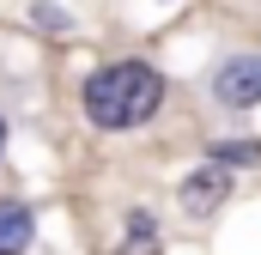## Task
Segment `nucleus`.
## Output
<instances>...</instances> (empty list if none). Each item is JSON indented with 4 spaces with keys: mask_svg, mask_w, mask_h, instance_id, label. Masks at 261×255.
Here are the masks:
<instances>
[{
    "mask_svg": "<svg viewBox=\"0 0 261 255\" xmlns=\"http://www.w3.org/2000/svg\"><path fill=\"white\" fill-rule=\"evenodd\" d=\"M164 97H170V79L152 61H103L79 85V116L97 134H134L164 110Z\"/></svg>",
    "mask_w": 261,
    "mask_h": 255,
    "instance_id": "obj_1",
    "label": "nucleus"
},
{
    "mask_svg": "<svg viewBox=\"0 0 261 255\" xmlns=\"http://www.w3.org/2000/svg\"><path fill=\"white\" fill-rule=\"evenodd\" d=\"M200 91H206V110L225 116V122L261 110V55H255V49H243V55H219V61L206 67V85H200Z\"/></svg>",
    "mask_w": 261,
    "mask_h": 255,
    "instance_id": "obj_2",
    "label": "nucleus"
},
{
    "mask_svg": "<svg viewBox=\"0 0 261 255\" xmlns=\"http://www.w3.org/2000/svg\"><path fill=\"white\" fill-rule=\"evenodd\" d=\"M237 189V170H225V164H200L189 170L182 183H176V207H182V219H213V213H225V200Z\"/></svg>",
    "mask_w": 261,
    "mask_h": 255,
    "instance_id": "obj_3",
    "label": "nucleus"
},
{
    "mask_svg": "<svg viewBox=\"0 0 261 255\" xmlns=\"http://www.w3.org/2000/svg\"><path fill=\"white\" fill-rule=\"evenodd\" d=\"M37 243V213L24 200H0V255H31Z\"/></svg>",
    "mask_w": 261,
    "mask_h": 255,
    "instance_id": "obj_4",
    "label": "nucleus"
},
{
    "mask_svg": "<svg viewBox=\"0 0 261 255\" xmlns=\"http://www.w3.org/2000/svg\"><path fill=\"white\" fill-rule=\"evenodd\" d=\"M206 158L225 170H249V164H261V134H219V140H206Z\"/></svg>",
    "mask_w": 261,
    "mask_h": 255,
    "instance_id": "obj_5",
    "label": "nucleus"
},
{
    "mask_svg": "<svg viewBox=\"0 0 261 255\" xmlns=\"http://www.w3.org/2000/svg\"><path fill=\"white\" fill-rule=\"evenodd\" d=\"M128 243H158V219L152 213H128Z\"/></svg>",
    "mask_w": 261,
    "mask_h": 255,
    "instance_id": "obj_6",
    "label": "nucleus"
},
{
    "mask_svg": "<svg viewBox=\"0 0 261 255\" xmlns=\"http://www.w3.org/2000/svg\"><path fill=\"white\" fill-rule=\"evenodd\" d=\"M6 146H12V122L0 116V158H6Z\"/></svg>",
    "mask_w": 261,
    "mask_h": 255,
    "instance_id": "obj_7",
    "label": "nucleus"
}]
</instances>
